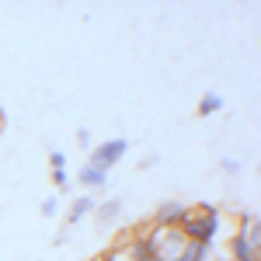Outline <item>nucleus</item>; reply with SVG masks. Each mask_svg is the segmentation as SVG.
I'll return each mask as SVG.
<instances>
[{
	"mask_svg": "<svg viewBox=\"0 0 261 261\" xmlns=\"http://www.w3.org/2000/svg\"><path fill=\"white\" fill-rule=\"evenodd\" d=\"M56 209H60V199H45L42 202V216H56Z\"/></svg>",
	"mask_w": 261,
	"mask_h": 261,
	"instance_id": "12",
	"label": "nucleus"
},
{
	"mask_svg": "<svg viewBox=\"0 0 261 261\" xmlns=\"http://www.w3.org/2000/svg\"><path fill=\"white\" fill-rule=\"evenodd\" d=\"M77 140H81V146H91V133H87V129H81V136H77Z\"/></svg>",
	"mask_w": 261,
	"mask_h": 261,
	"instance_id": "15",
	"label": "nucleus"
},
{
	"mask_svg": "<svg viewBox=\"0 0 261 261\" xmlns=\"http://www.w3.org/2000/svg\"><path fill=\"white\" fill-rule=\"evenodd\" d=\"M192 213V205L181 199H167L157 205V213H153V226H164V230H178L181 223H185V216Z\"/></svg>",
	"mask_w": 261,
	"mask_h": 261,
	"instance_id": "2",
	"label": "nucleus"
},
{
	"mask_svg": "<svg viewBox=\"0 0 261 261\" xmlns=\"http://www.w3.org/2000/svg\"><path fill=\"white\" fill-rule=\"evenodd\" d=\"M87 213H94V199H73L70 213H66V226H77Z\"/></svg>",
	"mask_w": 261,
	"mask_h": 261,
	"instance_id": "6",
	"label": "nucleus"
},
{
	"mask_svg": "<svg viewBox=\"0 0 261 261\" xmlns=\"http://www.w3.org/2000/svg\"><path fill=\"white\" fill-rule=\"evenodd\" d=\"M0 129H4V112H0Z\"/></svg>",
	"mask_w": 261,
	"mask_h": 261,
	"instance_id": "16",
	"label": "nucleus"
},
{
	"mask_svg": "<svg viewBox=\"0 0 261 261\" xmlns=\"http://www.w3.org/2000/svg\"><path fill=\"white\" fill-rule=\"evenodd\" d=\"M94 261H105V258H101V254H98V258H94Z\"/></svg>",
	"mask_w": 261,
	"mask_h": 261,
	"instance_id": "17",
	"label": "nucleus"
},
{
	"mask_svg": "<svg viewBox=\"0 0 261 261\" xmlns=\"http://www.w3.org/2000/svg\"><path fill=\"white\" fill-rule=\"evenodd\" d=\"M181 261H213V244H188L181 251Z\"/></svg>",
	"mask_w": 261,
	"mask_h": 261,
	"instance_id": "7",
	"label": "nucleus"
},
{
	"mask_svg": "<svg viewBox=\"0 0 261 261\" xmlns=\"http://www.w3.org/2000/svg\"><path fill=\"white\" fill-rule=\"evenodd\" d=\"M220 108H223V98H220V94H213V91H209V94H202V101H199V115H216Z\"/></svg>",
	"mask_w": 261,
	"mask_h": 261,
	"instance_id": "9",
	"label": "nucleus"
},
{
	"mask_svg": "<svg viewBox=\"0 0 261 261\" xmlns=\"http://www.w3.org/2000/svg\"><path fill=\"white\" fill-rule=\"evenodd\" d=\"M220 167H223V171H241V161H237V157H223Z\"/></svg>",
	"mask_w": 261,
	"mask_h": 261,
	"instance_id": "13",
	"label": "nucleus"
},
{
	"mask_svg": "<svg viewBox=\"0 0 261 261\" xmlns=\"http://www.w3.org/2000/svg\"><path fill=\"white\" fill-rule=\"evenodd\" d=\"M49 167H53V171H63V167H66V153L53 150V153H49Z\"/></svg>",
	"mask_w": 261,
	"mask_h": 261,
	"instance_id": "11",
	"label": "nucleus"
},
{
	"mask_svg": "<svg viewBox=\"0 0 261 261\" xmlns=\"http://www.w3.org/2000/svg\"><path fill=\"white\" fill-rule=\"evenodd\" d=\"M192 213H202V216H223V209L216 205V202H195Z\"/></svg>",
	"mask_w": 261,
	"mask_h": 261,
	"instance_id": "10",
	"label": "nucleus"
},
{
	"mask_svg": "<svg viewBox=\"0 0 261 261\" xmlns=\"http://www.w3.org/2000/svg\"><path fill=\"white\" fill-rule=\"evenodd\" d=\"M81 185H87V188H105V185H108V171L84 164L81 167Z\"/></svg>",
	"mask_w": 261,
	"mask_h": 261,
	"instance_id": "5",
	"label": "nucleus"
},
{
	"mask_svg": "<svg viewBox=\"0 0 261 261\" xmlns=\"http://www.w3.org/2000/svg\"><path fill=\"white\" fill-rule=\"evenodd\" d=\"M125 150H129V140H108V143H101V146L91 150V167L108 171V167H115V164L125 157Z\"/></svg>",
	"mask_w": 261,
	"mask_h": 261,
	"instance_id": "3",
	"label": "nucleus"
},
{
	"mask_svg": "<svg viewBox=\"0 0 261 261\" xmlns=\"http://www.w3.org/2000/svg\"><path fill=\"white\" fill-rule=\"evenodd\" d=\"M237 237H244V241L251 244V247H261V230H258V216L251 213H244L241 216V230H237Z\"/></svg>",
	"mask_w": 261,
	"mask_h": 261,
	"instance_id": "4",
	"label": "nucleus"
},
{
	"mask_svg": "<svg viewBox=\"0 0 261 261\" xmlns=\"http://www.w3.org/2000/svg\"><path fill=\"white\" fill-rule=\"evenodd\" d=\"M174 261H181V258H174Z\"/></svg>",
	"mask_w": 261,
	"mask_h": 261,
	"instance_id": "18",
	"label": "nucleus"
},
{
	"mask_svg": "<svg viewBox=\"0 0 261 261\" xmlns=\"http://www.w3.org/2000/svg\"><path fill=\"white\" fill-rule=\"evenodd\" d=\"M181 237L188 244H213L223 230V216H202V213H188L185 223L178 226Z\"/></svg>",
	"mask_w": 261,
	"mask_h": 261,
	"instance_id": "1",
	"label": "nucleus"
},
{
	"mask_svg": "<svg viewBox=\"0 0 261 261\" xmlns=\"http://www.w3.org/2000/svg\"><path fill=\"white\" fill-rule=\"evenodd\" d=\"M94 213H98V220H101V223H112V220H115V216L122 213V202H119V199L101 202V205H94Z\"/></svg>",
	"mask_w": 261,
	"mask_h": 261,
	"instance_id": "8",
	"label": "nucleus"
},
{
	"mask_svg": "<svg viewBox=\"0 0 261 261\" xmlns=\"http://www.w3.org/2000/svg\"><path fill=\"white\" fill-rule=\"evenodd\" d=\"M53 181H56V188H66V185H70V178H66V171H53Z\"/></svg>",
	"mask_w": 261,
	"mask_h": 261,
	"instance_id": "14",
	"label": "nucleus"
}]
</instances>
